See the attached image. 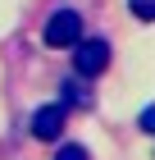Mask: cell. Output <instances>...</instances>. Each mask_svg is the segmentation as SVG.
I'll return each instance as SVG.
<instances>
[{"mask_svg": "<svg viewBox=\"0 0 155 160\" xmlns=\"http://www.w3.org/2000/svg\"><path fill=\"white\" fill-rule=\"evenodd\" d=\"M105 64H109V46L100 37H78L73 41V69H78L82 78H96Z\"/></svg>", "mask_w": 155, "mask_h": 160, "instance_id": "obj_1", "label": "cell"}, {"mask_svg": "<svg viewBox=\"0 0 155 160\" xmlns=\"http://www.w3.org/2000/svg\"><path fill=\"white\" fill-rule=\"evenodd\" d=\"M41 37H46V46H55V50L73 46V41L82 37V18H78V9H55Z\"/></svg>", "mask_w": 155, "mask_h": 160, "instance_id": "obj_2", "label": "cell"}, {"mask_svg": "<svg viewBox=\"0 0 155 160\" xmlns=\"http://www.w3.org/2000/svg\"><path fill=\"white\" fill-rule=\"evenodd\" d=\"M64 133V105H41L32 114V137L36 142H60Z\"/></svg>", "mask_w": 155, "mask_h": 160, "instance_id": "obj_3", "label": "cell"}, {"mask_svg": "<svg viewBox=\"0 0 155 160\" xmlns=\"http://www.w3.org/2000/svg\"><path fill=\"white\" fill-rule=\"evenodd\" d=\"M128 5H132V14H137L142 23H151V18H155V0H128Z\"/></svg>", "mask_w": 155, "mask_h": 160, "instance_id": "obj_4", "label": "cell"}, {"mask_svg": "<svg viewBox=\"0 0 155 160\" xmlns=\"http://www.w3.org/2000/svg\"><path fill=\"white\" fill-rule=\"evenodd\" d=\"M55 160H87V147H60Z\"/></svg>", "mask_w": 155, "mask_h": 160, "instance_id": "obj_5", "label": "cell"}, {"mask_svg": "<svg viewBox=\"0 0 155 160\" xmlns=\"http://www.w3.org/2000/svg\"><path fill=\"white\" fill-rule=\"evenodd\" d=\"M137 123H142L146 133H155V105H146V110H142V119H137Z\"/></svg>", "mask_w": 155, "mask_h": 160, "instance_id": "obj_6", "label": "cell"}]
</instances>
